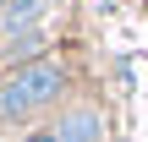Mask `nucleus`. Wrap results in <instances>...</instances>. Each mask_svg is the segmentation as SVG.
Masks as SVG:
<instances>
[{"instance_id": "5", "label": "nucleus", "mask_w": 148, "mask_h": 142, "mask_svg": "<svg viewBox=\"0 0 148 142\" xmlns=\"http://www.w3.org/2000/svg\"><path fill=\"white\" fill-rule=\"evenodd\" d=\"M33 142H55V137H33Z\"/></svg>"}, {"instance_id": "2", "label": "nucleus", "mask_w": 148, "mask_h": 142, "mask_svg": "<svg viewBox=\"0 0 148 142\" xmlns=\"http://www.w3.org/2000/svg\"><path fill=\"white\" fill-rule=\"evenodd\" d=\"M55 142H99V115H93V109L66 115V120H60V131H55Z\"/></svg>"}, {"instance_id": "4", "label": "nucleus", "mask_w": 148, "mask_h": 142, "mask_svg": "<svg viewBox=\"0 0 148 142\" xmlns=\"http://www.w3.org/2000/svg\"><path fill=\"white\" fill-rule=\"evenodd\" d=\"M5 11H11V0H0V16H5Z\"/></svg>"}, {"instance_id": "1", "label": "nucleus", "mask_w": 148, "mask_h": 142, "mask_svg": "<svg viewBox=\"0 0 148 142\" xmlns=\"http://www.w3.org/2000/svg\"><path fill=\"white\" fill-rule=\"evenodd\" d=\"M60 93H66L60 60H27V66H16V71L0 82V115H27V109L60 99Z\"/></svg>"}, {"instance_id": "3", "label": "nucleus", "mask_w": 148, "mask_h": 142, "mask_svg": "<svg viewBox=\"0 0 148 142\" xmlns=\"http://www.w3.org/2000/svg\"><path fill=\"white\" fill-rule=\"evenodd\" d=\"M38 5H44V0H11V11H5V27H22V22H27Z\"/></svg>"}]
</instances>
